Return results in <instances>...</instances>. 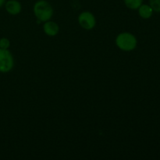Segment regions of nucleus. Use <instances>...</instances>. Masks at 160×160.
Returning <instances> with one entry per match:
<instances>
[{"mask_svg":"<svg viewBox=\"0 0 160 160\" xmlns=\"http://www.w3.org/2000/svg\"><path fill=\"white\" fill-rule=\"evenodd\" d=\"M34 13L38 20L46 22L52 18L53 15V9L50 3L45 0H39L34 5Z\"/></svg>","mask_w":160,"mask_h":160,"instance_id":"f257e3e1","label":"nucleus"},{"mask_svg":"<svg viewBox=\"0 0 160 160\" xmlns=\"http://www.w3.org/2000/svg\"><path fill=\"white\" fill-rule=\"evenodd\" d=\"M78 23L80 26L85 30H92L93 29L96 24V20L95 17L92 12H83L78 16Z\"/></svg>","mask_w":160,"mask_h":160,"instance_id":"20e7f679","label":"nucleus"},{"mask_svg":"<svg viewBox=\"0 0 160 160\" xmlns=\"http://www.w3.org/2000/svg\"><path fill=\"white\" fill-rule=\"evenodd\" d=\"M6 10L11 15H17L21 12V4L17 0H9L5 5Z\"/></svg>","mask_w":160,"mask_h":160,"instance_id":"39448f33","label":"nucleus"},{"mask_svg":"<svg viewBox=\"0 0 160 160\" xmlns=\"http://www.w3.org/2000/svg\"><path fill=\"white\" fill-rule=\"evenodd\" d=\"M43 30L44 32H45L47 35L50 36V37H53V36H56V34L59 33V25L56 23L48 20V21H46L44 23Z\"/></svg>","mask_w":160,"mask_h":160,"instance_id":"423d86ee","label":"nucleus"},{"mask_svg":"<svg viewBox=\"0 0 160 160\" xmlns=\"http://www.w3.org/2000/svg\"><path fill=\"white\" fill-rule=\"evenodd\" d=\"M138 9L139 15L143 19H149L153 14V9L150 5L142 4Z\"/></svg>","mask_w":160,"mask_h":160,"instance_id":"0eeeda50","label":"nucleus"},{"mask_svg":"<svg viewBox=\"0 0 160 160\" xmlns=\"http://www.w3.org/2000/svg\"><path fill=\"white\" fill-rule=\"evenodd\" d=\"M124 4L131 9H138L143 2V0H123Z\"/></svg>","mask_w":160,"mask_h":160,"instance_id":"6e6552de","label":"nucleus"},{"mask_svg":"<svg viewBox=\"0 0 160 160\" xmlns=\"http://www.w3.org/2000/svg\"><path fill=\"white\" fill-rule=\"evenodd\" d=\"M5 1L6 0H0V7H2L5 4Z\"/></svg>","mask_w":160,"mask_h":160,"instance_id":"9b49d317","label":"nucleus"},{"mask_svg":"<svg viewBox=\"0 0 160 160\" xmlns=\"http://www.w3.org/2000/svg\"><path fill=\"white\" fill-rule=\"evenodd\" d=\"M149 5L153 11L160 12V0H149Z\"/></svg>","mask_w":160,"mask_h":160,"instance_id":"1a4fd4ad","label":"nucleus"},{"mask_svg":"<svg viewBox=\"0 0 160 160\" xmlns=\"http://www.w3.org/2000/svg\"><path fill=\"white\" fill-rule=\"evenodd\" d=\"M9 46H10V42L9 39L6 38H2L0 39V48L8 49Z\"/></svg>","mask_w":160,"mask_h":160,"instance_id":"9d476101","label":"nucleus"},{"mask_svg":"<svg viewBox=\"0 0 160 160\" xmlns=\"http://www.w3.org/2000/svg\"><path fill=\"white\" fill-rule=\"evenodd\" d=\"M14 65L12 55L8 49L0 48V72L7 73L10 71Z\"/></svg>","mask_w":160,"mask_h":160,"instance_id":"7ed1b4c3","label":"nucleus"},{"mask_svg":"<svg viewBox=\"0 0 160 160\" xmlns=\"http://www.w3.org/2000/svg\"><path fill=\"white\" fill-rule=\"evenodd\" d=\"M137 43V38L135 36L129 32L120 33L116 38V45L120 49L125 52H130L135 49Z\"/></svg>","mask_w":160,"mask_h":160,"instance_id":"f03ea898","label":"nucleus"}]
</instances>
